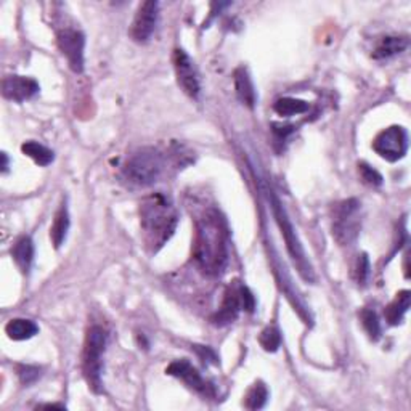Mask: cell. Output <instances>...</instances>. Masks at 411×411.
<instances>
[{
	"mask_svg": "<svg viewBox=\"0 0 411 411\" xmlns=\"http://www.w3.org/2000/svg\"><path fill=\"white\" fill-rule=\"evenodd\" d=\"M193 257L206 275L217 277L228 263V230L221 212L206 211L196 221Z\"/></svg>",
	"mask_w": 411,
	"mask_h": 411,
	"instance_id": "cell-1",
	"label": "cell"
},
{
	"mask_svg": "<svg viewBox=\"0 0 411 411\" xmlns=\"http://www.w3.org/2000/svg\"><path fill=\"white\" fill-rule=\"evenodd\" d=\"M177 222L176 207L162 193L151 195L140 204V227L145 246L151 252H157L171 240Z\"/></svg>",
	"mask_w": 411,
	"mask_h": 411,
	"instance_id": "cell-2",
	"label": "cell"
},
{
	"mask_svg": "<svg viewBox=\"0 0 411 411\" xmlns=\"http://www.w3.org/2000/svg\"><path fill=\"white\" fill-rule=\"evenodd\" d=\"M267 198L270 201V206H272L273 216L275 218H277L281 235H283V238H285L286 249H288L292 262H294V266L297 268V272H299L301 277L306 281H308V283H313L315 281L313 267L311 261H308L306 251H304V246L301 243L299 236H297L294 227H292V222L288 217V214H286V209L283 207V204H281L278 196L275 195L270 188H267Z\"/></svg>",
	"mask_w": 411,
	"mask_h": 411,
	"instance_id": "cell-3",
	"label": "cell"
},
{
	"mask_svg": "<svg viewBox=\"0 0 411 411\" xmlns=\"http://www.w3.org/2000/svg\"><path fill=\"white\" fill-rule=\"evenodd\" d=\"M164 159L155 148H142L129 157L122 169L124 178L138 187H150L161 177Z\"/></svg>",
	"mask_w": 411,
	"mask_h": 411,
	"instance_id": "cell-4",
	"label": "cell"
},
{
	"mask_svg": "<svg viewBox=\"0 0 411 411\" xmlns=\"http://www.w3.org/2000/svg\"><path fill=\"white\" fill-rule=\"evenodd\" d=\"M106 347V331L101 326H92L87 331L82 353V371L90 389L101 392V371H103V353Z\"/></svg>",
	"mask_w": 411,
	"mask_h": 411,
	"instance_id": "cell-5",
	"label": "cell"
},
{
	"mask_svg": "<svg viewBox=\"0 0 411 411\" xmlns=\"http://www.w3.org/2000/svg\"><path fill=\"white\" fill-rule=\"evenodd\" d=\"M358 200H346L333 207V236L341 246H351L357 241L362 228Z\"/></svg>",
	"mask_w": 411,
	"mask_h": 411,
	"instance_id": "cell-6",
	"label": "cell"
},
{
	"mask_svg": "<svg viewBox=\"0 0 411 411\" xmlns=\"http://www.w3.org/2000/svg\"><path fill=\"white\" fill-rule=\"evenodd\" d=\"M373 150L386 161L396 162L407 155L408 135L400 126H392L382 131L373 142Z\"/></svg>",
	"mask_w": 411,
	"mask_h": 411,
	"instance_id": "cell-7",
	"label": "cell"
},
{
	"mask_svg": "<svg viewBox=\"0 0 411 411\" xmlns=\"http://www.w3.org/2000/svg\"><path fill=\"white\" fill-rule=\"evenodd\" d=\"M166 373L169 376H174L180 381H183L190 389L201 393L202 397H214L216 396V389L209 381L202 378L201 373L191 365L188 360H176L166 368Z\"/></svg>",
	"mask_w": 411,
	"mask_h": 411,
	"instance_id": "cell-8",
	"label": "cell"
},
{
	"mask_svg": "<svg viewBox=\"0 0 411 411\" xmlns=\"http://www.w3.org/2000/svg\"><path fill=\"white\" fill-rule=\"evenodd\" d=\"M157 16H159V4L155 0H148L140 5L131 27V37L135 42L143 44L150 41L156 30Z\"/></svg>",
	"mask_w": 411,
	"mask_h": 411,
	"instance_id": "cell-9",
	"label": "cell"
},
{
	"mask_svg": "<svg viewBox=\"0 0 411 411\" xmlns=\"http://www.w3.org/2000/svg\"><path fill=\"white\" fill-rule=\"evenodd\" d=\"M58 47L66 56L70 67L74 72L84 71V50H86V37L81 31L65 30L58 34Z\"/></svg>",
	"mask_w": 411,
	"mask_h": 411,
	"instance_id": "cell-10",
	"label": "cell"
},
{
	"mask_svg": "<svg viewBox=\"0 0 411 411\" xmlns=\"http://www.w3.org/2000/svg\"><path fill=\"white\" fill-rule=\"evenodd\" d=\"M174 67H176L177 82L183 92L191 98H198L201 90L200 77L198 72H196L193 60L185 53V50L177 48L174 52Z\"/></svg>",
	"mask_w": 411,
	"mask_h": 411,
	"instance_id": "cell-11",
	"label": "cell"
},
{
	"mask_svg": "<svg viewBox=\"0 0 411 411\" xmlns=\"http://www.w3.org/2000/svg\"><path fill=\"white\" fill-rule=\"evenodd\" d=\"M39 90H41V87H39L37 81H34L31 77L7 76L2 81L4 97L16 101V103H22V101L36 97Z\"/></svg>",
	"mask_w": 411,
	"mask_h": 411,
	"instance_id": "cell-12",
	"label": "cell"
},
{
	"mask_svg": "<svg viewBox=\"0 0 411 411\" xmlns=\"http://www.w3.org/2000/svg\"><path fill=\"white\" fill-rule=\"evenodd\" d=\"M241 311H243V308H241L240 301V286L238 288H228L227 292H225L222 307L218 308V312L212 317V323L217 326L233 323L235 320L238 318Z\"/></svg>",
	"mask_w": 411,
	"mask_h": 411,
	"instance_id": "cell-13",
	"label": "cell"
},
{
	"mask_svg": "<svg viewBox=\"0 0 411 411\" xmlns=\"http://www.w3.org/2000/svg\"><path fill=\"white\" fill-rule=\"evenodd\" d=\"M235 90L236 97H238L241 103L246 105L247 108H254L257 95L254 90V84H252L251 76L246 67H238V70L235 71Z\"/></svg>",
	"mask_w": 411,
	"mask_h": 411,
	"instance_id": "cell-14",
	"label": "cell"
},
{
	"mask_svg": "<svg viewBox=\"0 0 411 411\" xmlns=\"http://www.w3.org/2000/svg\"><path fill=\"white\" fill-rule=\"evenodd\" d=\"M11 257L21 273H30L34 261V243L30 236H22L11 247Z\"/></svg>",
	"mask_w": 411,
	"mask_h": 411,
	"instance_id": "cell-15",
	"label": "cell"
},
{
	"mask_svg": "<svg viewBox=\"0 0 411 411\" xmlns=\"http://www.w3.org/2000/svg\"><path fill=\"white\" fill-rule=\"evenodd\" d=\"M407 48H408V37H403V36L384 37L378 44V47H376L373 58H376V60L392 58V56L400 55Z\"/></svg>",
	"mask_w": 411,
	"mask_h": 411,
	"instance_id": "cell-16",
	"label": "cell"
},
{
	"mask_svg": "<svg viewBox=\"0 0 411 411\" xmlns=\"http://www.w3.org/2000/svg\"><path fill=\"white\" fill-rule=\"evenodd\" d=\"M410 302H411V292L408 289L398 292V294L396 296V299L386 307L384 315H386L387 322H389L391 325L402 323L403 317L407 315L410 308Z\"/></svg>",
	"mask_w": 411,
	"mask_h": 411,
	"instance_id": "cell-17",
	"label": "cell"
},
{
	"mask_svg": "<svg viewBox=\"0 0 411 411\" xmlns=\"http://www.w3.org/2000/svg\"><path fill=\"white\" fill-rule=\"evenodd\" d=\"M5 333L13 341H26L39 333V326L26 318L10 320L5 326Z\"/></svg>",
	"mask_w": 411,
	"mask_h": 411,
	"instance_id": "cell-18",
	"label": "cell"
},
{
	"mask_svg": "<svg viewBox=\"0 0 411 411\" xmlns=\"http://www.w3.org/2000/svg\"><path fill=\"white\" fill-rule=\"evenodd\" d=\"M70 212H67L66 204H61V207L55 214L53 225L50 228V238H52L53 246L58 249V247L65 243L67 230H70Z\"/></svg>",
	"mask_w": 411,
	"mask_h": 411,
	"instance_id": "cell-19",
	"label": "cell"
},
{
	"mask_svg": "<svg viewBox=\"0 0 411 411\" xmlns=\"http://www.w3.org/2000/svg\"><path fill=\"white\" fill-rule=\"evenodd\" d=\"M21 151L25 153L26 156H30L31 159L36 162L39 166H48L53 162V151L48 150L47 146H44L37 142H26L22 143L21 146Z\"/></svg>",
	"mask_w": 411,
	"mask_h": 411,
	"instance_id": "cell-20",
	"label": "cell"
},
{
	"mask_svg": "<svg viewBox=\"0 0 411 411\" xmlns=\"http://www.w3.org/2000/svg\"><path fill=\"white\" fill-rule=\"evenodd\" d=\"M273 110L278 112L280 116L285 117H291V116H297L302 115V112L308 111V103L304 100H297V98H291V97H285L275 101Z\"/></svg>",
	"mask_w": 411,
	"mask_h": 411,
	"instance_id": "cell-21",
	"label": "cell"
},
{
	"mask_svg": "<svg viewBox=\"0 0 411 411\" xmlns=\"http://www.w3.org/2000/svg\"><path fill=\"white\" fill-rule=\"evenodd\" d=\"M244 407L247 410H261L268 400V389L263 382H256L246 393Z\"/></svg>",
	"mask_w": 411,
	"mask_h": 411,
	"instance_id": "cell-22",
	"label": "cell"
},
{
	"mask_svg": "<svg viewBox=\"0 0 411 411\" xmlns=\"http://www.w3.org/2000/svg\"><path fill=\"white\" fill-rule=\"evenodd\" d=\"M360 320H362V325L365 331H367L368 336L373 341H378L381 337V323L378 315L374 311H370V308H363L362 313H360Z\"/></svg>",
	"mask_w": 411,
	"mask_h": 411,
	"instance_id": "cell-23",
	"label": "cell"
},
{
	"mask_svg": "<svg viewBox=\"0 0 411 411\" xmlns=\"http://www.w3.org/2000/svg\"><path fill=\"white\" fill-rule=\"evenodd\" d=\"M259 342L263 347V351L267 352H277L280 346H281V334L277 328L273 326H268L261 333V337H259Z\"/></svg>",
	"mask_w": 411,
	"mask_h": 411,
	"instance_id": "cell-24",
	"label": "cell"
},
{
	"mask_svg": "<svg viewBox=\"0 0 411 411\" xmlns=\"http://www.w3.org/2000/svg\"><path fill=\"white\" fill-rule=\"evenodd\" d=\"M371 273L370 267V259L367 254H360L355 261V266H353V278H355L358 286H365L368 283Z\"/></svg>",
	"mask_w": 411,
	"mask_h": 411,
	"instance_id": "cell-25",
	"label": "cell"
},
{
	"mask_svg": "<svg viewBox=\"0 0 411 411\" xmlns=\"http://www.w3.org/2000/svg\"><path fill=\"white\" fill-rule=\"evenodd\" d=\"M358 174H360V177H362L363 183L370 185V187H379V185H382V176H381V174L376 171V169L368 166L367 162H360V164H358Z\"/></svg>",
	"mask_w": 411,
	"mask_h": 411,
	"instance_id": "cell-26",
	"label": "cell"
},
{
	"mask_svg": "<svg viewBox=\"0 0 411 411\" xmlns=\"http://www.w3.org/2000/svg\"><path fill=\"white\" fill-rule=\"evenodd\" d=\"M42 376V370L39 367H31V365H21L18 368V378L25 386L34 384Z\"/></svg>",
	"mask_w": 411,
	"mask_h": 411,
	"instance_id": "cell-27",
	"label": "cell"
},
{
	"mask_svg": "<svg viewBox=\"0 0 411 411\" xmlns=\"http://www.w3.org/2000/svg\"><path fill=\"white\" fill-rule=\"evenodd\" d=\"M240 301H241V308H243V311L249 313L256 311V297L249 291V288H246V286L243 285L240 286Z\"/></svg>",
	"mask_w": 411,
	"mask_h": 411,
	"instance_id": "cell-28",
	"label": "cell"
},
{
	"mask_svg": "<svg viewBox=\"0 0 411 411\" xmlns=\"http://www.w3.org/2000/svg\"><path fill=\"white\" fill-rule=\"evenodd\" d=\"M195 351L198 352V355L204 360V363H214L217 365L218 363V358L216 355V352L212 351L209 347H202V346H195Z\"/></svg>",
	"mask_w": 411,
	"mask_h": 411,
	"instance_id": "cell-29",
	"label": "cell"
},
{
	"mask_svg": "<svg viewBox=\"0 0 411 411\" xmlns=\"http://www.w3.org/2000/svg\"><path fill=\"white\" fill-rule=\"evenodd\" d=\"M8 169V157H7V153H2V171L7 172Z\"/></svg>",
	"mask_w": 411,
	"mask_h": 411,
	"instance_id": "cell-30",
	"label": "cell"
}]
</instances>
